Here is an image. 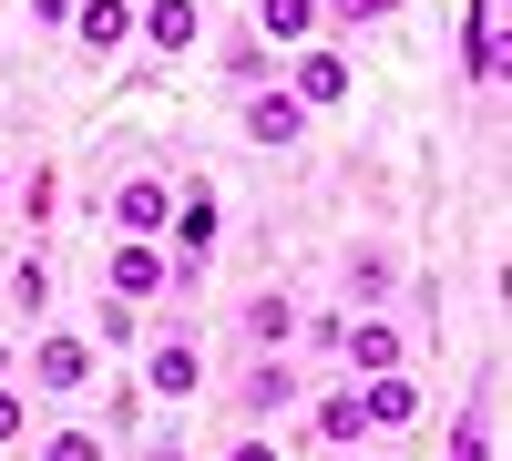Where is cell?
Returning a JSON list of instances; mask_svg holds the SVG:
<instances>
[{
    "label": "cell",
    "mask_w": 512,
    "mask_h": 461,
    "mask_svg": "<svg viewBox=\"0 0 512 461\" xmlns=\"http://www.w3.org/2000/svg\"><path fill=\"white\" fill-rule=\"evenodd\" d=\"M0 195H11V175H0Z\"/></svg>",
    "instance_id": "cell-31"
},
{
    "label": "cell",
    "mask_w": 512,
    "mask_h": 461,
    "mask_svg": "<svg viewBox=\"0 0 512 461\" xmlns=\"http://www.w3.org/2000/svg\"><path fill=\"white\" fill-rule=\"evenodd\" d=\"M11 298H21L31 318H41V308H52V257H21V267H11Z\"/></svg>",
    "instance_id": "cell-21"
},
{
    "label": "cell",
    "mask_w": 512,
    "mask_h": 461,
    "mask_svg": "<svg viewBox=\"0 0 512 461\" xmlns=\"http://www.w3.org/2000/svg\"><path fill=\"white\" fill-rule=\"evenodd\" d=\"M72 41L82 52H123V41H134V11H123V0H72Z\"/></svg>",
    "instance_id": "cell-14"
},
{
    "label": "cell",
    "mask_w": 512,
    "mask_h": 461,
    "mask_svg": "<svg viewBox=\"0 0 512 461\" xmlns=\"http://www.w3.org/2000/svg\"><path fill=\"white\" fill-rule=\"evenodd\" d=\"M31 461H113V431H93V421H52Z\"/></svg>",
    "instance_id": "cell-16"
},
{
    "label": "cell",
    "mask_w": 512,
    "mask_h": 461,
    "mask_svg": "<svg viewBox=\"0 0 512 461\" xmlns=\"http://www.w3.org/2000/svg\"><path fill=\"white\" fill-rule=\"evenodd\" d=\"M451 461H492V421L472 410V421H461V441H451Z\"/></svg>",
    "instance_id": "cell-23"
},
{
    "label": "cell",
    "mask_w": 512,
    "mask_h": 461,
    "mask_svg": "<svg viewBox=\"0 0 512 461\" xmlns=\"http://www.w3.org/2000/svg\"><path fill=\"white\" fill-rule=\"evenodd\" d=\"M164 216H175V185H164V175H123L113 185V236H164Z\"/></svg>",
    "instance_id": "cell-6"
},
{
    "label": "cell",
    "mask_w": 512,
    "mask_h": 461,
    "mask_svg": "<svg viewBox=\"0 0 512 461\" xmlns=\"http://www.w3.org/2000/svg\"><path fill=\"white\" fill-rule=\"evenodd\" d=\"M277 72H287V62H277L256 31H246V41H226V82H236V93H256V82H277Z\"/></svg>",
    "instance_id": "cell-18"
},
{
    "label": "cell",
    "mask_w": 512,
    "mask_h": 461,
    "mask_svg": "<svg viewBox=\"0 0 512 461\" xmlns=\"http://www.w3.org/2000/svg\"><path fill=\"white\" fill-rule=\"evenodd\" d=\"M338 369H349V380H390V369H410V339H400V318H390V308H359V318H338Z\"/></svg>",
    "instance_id": "cell-2"
},
{
    "label": "cell",
    "mask_w": 512,
    "mask_h": 461,
    "mask_svg": "<svg viewBox=\"0 0 512 461\" xmlns=\"http://www.w3.org/2000/svg\"><path fill=\"white\" fill-rule=\"evenodd\" d=\"M21 369L41 380V400H82L93 390V339H82V328H41V339L21 349Z\"/></svg>",
    "instance_id": "cell-3"
},
{
    "label": "cell",
    "mask_w": 512,
    "mask_h": 461,
    "mask_svg": "<svg viewBox=\"0 0 512 461\" xmlns=\"http://www.w3.org/2000/svg\"><path fill=\"white\" fill-rule=\"evenodd\" d=\"M164 287H175L164 246H144V236H113V298H123V308H144V298H164Z\"/></svg>",
    "instance_id": "cell-8"
},
{
    "label": "cell",
    "mask_w": 512,
    "mask_h": 461,
    "mask_svg": "<svg viewBox=\"0 0 512 461\" xmlns=\"http://www.w3.org/2000/svg\"><path fill=\"white\" fill-rule=\"evenodd\" d=\"M164 236H175V257H164V267H175V287H195L205 277V257H216V236H226V205H216V185H175V216H164Z\"/></svg>",
    "instance_id": "cell-1"
},
{
    "label": "cell",
    "mask_w": 512,
    "mask_h": 461,
    "mask_svg": "<svg viewBox=\"0 0 512 461\" xmlns=\"http://www.w3.org/2000/svg\"><path fill=\"white\" fill-rule=\"evenodd\" d=\"M93 339H113V349H134V308H123V298H103V308H93Z\"/></svg>",
    "instance_id": "cell-22"
},
{
    "label": "cell",
    "mask_w": 512,
    "mask_h": 461,
    "mask_svg": "<svg viewBox=\"0 0 512 461\" xmlns=\"http://www.w3.org/2000/svg\"><path fill=\"white\" fill-rule=\"evenodd\" d=\"M11 369H21V349H11V339H0V390H11Z\"/></svg>",
    "instance_id": "cell-29"
},
{
    "label": "cell",
    "mask_w": 512,
    "mask_h": 461,
    "mask_svg": "<svg viewBox=\"0 0 512 461\" xmlns=\"http://www.w3.org/2000/svg\"><path fill=\"white\" fill-rule=\"evenodd\" d=\"M461 72L492 93V72H502V0H472V21H461Z\"/></svg>",
    "instance_id": "cell-13"
},
{
    "label": "cell",
    "mask_w": 512,
    "mask_h": 461,
    "mask_svg": "<svg viewBox=\"0 0 512 461\" xmlns=\"http://www.w3.org/2000/svg\"><path fill=\"white\" fill-rule=\"evenodd\" d=\"M21 431H31V400H21V390H0V451H11Z\"/></svg>",
    "instance_id": "cell-26"
},
{
    "label": "cell",
    "mask_w": 512,
    "mask_h": 461,
    "mask_svg": "<svg viewBox=\"0 0 512 461\" xmlns=\"http://www.w3.org/2000/svg\"><path fill=\"white\" fill-rule=\"evenodd\" d=\"M144 461H185V441H144Z\"/></svg>",
    "instance_id": "cell-27"
},
{
    "label": "cell",
    "mask_w": 512,
    "mask_h": 461,
    "mask_svg": "<svg viewBox=\"0 0 512 461\" xmlns=\"http://www.w3.org/2000/svg\"><path fill=\"white\" fill-rule=\"evenodd\" d=\"M216 461H287V451H277V441H267V431H236V441H226V451H216Z\"/></svg>",
    "instance_id": "cell-24"
},
{
    "label": "cell",
    "mask_w": 512,
    "mask_h": 461,
    "mask_svg": "<svg viewBox=\"0 0 512 461\" xmlns=\"http://www.w3.org/2000/svg\"><path fill=\"white\" fill-rule=\"evenodd\" d=\"M144 390H154V400H195V390H205V349L185 339V328H164V339L144 349Z\"/></svg>",
    "instance_id": "cell-4"
},
{
    "label": "cell",
    "mask_w": 512,
    "mask_h": 461,
    "mask_svg": "<svg viewBox=\"0 0 512 461\" xmlns=\"http://www.w3.org/2000/svg\"><path fill=\"white\" fill-rule=\"evenodd\" d=\"M236 123H246V144H297L308 134V103H297L287 82H256V93L236 103Z\"/></svg>",
    "instance_id": "cell-5"
},
{
    "label": "cell",
    "mask_w": 512,
    "mask_h": 461,
    "mask_svg": "<svg viewBox=\"0 0 512 461\" xmlns=\"http://www.w3.org/2000/svg\"><path fill=\"white\" fill-rule=\"evenodd\" d=\"M287 93L308 103V113H328V103H349V62H338L328 41H308V52H297V72H287Z\"/></svg>",
    "instance_id": "cell-11"
},
{
    "label": "cell",
    "mask_w": 512,
    "mask_h": 461,
    "mask_svg": "<svg viewBox=\"0 0 512 461\" xmlns=\"http://www.w3.org/2000/svg\"><path fill=\"white\" fill-rule=\"evenodd\" d=\"M195 31H205V0H144V41L154 52H195Z\"/></svg>",
    "instance_id": "cell-15"
},
{
    "label": "cell",
    "mask_w": 512,
    "mask_h": 461,
    "mask_svg": "<svg viewBox=\"0 0 512 461\" xmlns=\"http://www.w3.org/2000/svg\"><path fill=\"white\" fill-rule=\"evenodd\" d=\"M328 11H338V21H400L410 0H328Z\"/></svg>",
    "instance_id": "cell-25"
},
{
    "label": "cell",
    "mask_w": 512,
    "mask_h": 461,
    "mask_svg": "<svg viewBox=\"0 0 512 461\" xmlns=\"http://www.w3.org/2000/svg\"><path fill=\"white\" fill-rule=\"evenodd\" d=\"M308 400V380H297L287 359H246V380H236V410L246 421H277V410H297Z\"/></svg>",
    "instance_id": "cell-9"
},
{
    "label": "cell",
    "mask_w": 512,
    "mask_h": 461,
    "mask_svg": "<svg viewBox=\"0 0 512 461\" xmlns=\"http://www.w3.org/2000/svg\"><path fill=\"white\" fill-rule=\"evenodd\" d=\"M359 461H390V451H359Z\"/></svg>",
    "instance_id": "cell-30"
},
{
    "label": "cell",
    "mask_w": 512,
    "mask_h": 461,
    "mask_svg": "<svg viewBox=\"0 0 512 461\" xmlns=\"http://www.w3.org/2000/svg\"><path fill=\"white\" fill-rule=\"evenodd\" d=\"M52 195H62V175H52V164H41V175H21L11 216H21V226H52Z\"/></svg>",
    "instance_id": "cell-20"
},
{
    "label": "cell",
    "mask_w": 512,
    "mask_h": 461,
    "mask_svg": "<svg viewBox=\"0 0 512 461\" xmlns=\"http://www.w3.org/2000/svg\"><path fill=\"white\" fill-rule=\"evenodd\" d=\"M31 11H41V21H72V0H31Z\"/></svg>",
    "instance_id": "cell-28"
},
{
    "label": "cell",
    "mask_w": 512,
    "mask_h": 461,
    "mask_svg": "<svg viewBox=\"0 0 512 461\" xmlns=\"http://www.w3.org/2000/svg\"><path fill=\"white\" fill-rule=\"evenodd\" d=\"M349 298H359V308H390V257H379V246L349 257Z\"/></svg>",
    "instance_id": "cell-19"
},
{
    "label": "cell",
    "mask_w": 512,
    "mask_h": 461,
    "mask_svg": "<svg viewBox=\"0 0 512 461\" xmlns=\"http://www.w3.org/2000/svg\"><path fill=\"white\" fill-rule=\"evenodd\" d=\"M308 421H318V441H338V451H369V421H359V390H328V400L308 410Z\"/></svg>",
    "instance_id": "cell-17"
},
{
    "label": "cell",
    "mask_w": 512,
    "mask_h": 461,
    "mask_svg": "<svg viewBox=\"0 0 512 461\" xmlns=\"http://www.w3.org/2000/svg\"><path fill=\"white\" fill-rule=\"evenodd\" d=\"M349 390H359L369 441H390V431H410V421H420V380H410V369H390V380H349Z\"/></svg>",
    "instance_id": "cell-7"
},
{
    "label": "cell",
    "mask_w": 512,
    "mask_h": 461,
    "mask_svg": "<svg viewBox=\"0 0 512 461\" xmlns=\"http://www.w3.org/2000/svg\"><path fill=\"white\" fill-rule=\"evenodd\" d=\"M246 349L256 359H287L297 349V298H287V287H256V298H246Z\"/></svg>",
    "instance_id": "cell-10"
},
{
    "label": "cell",
    "mask_w": 512,
    "mask_h": 461,
    "mask_svg": "<svg viewBox=\"0 0 512 461\" xmlns=\"http://www.w3.org/2000/svg\"><path fill=\"white\" fill-rule=\"evenodd\" d=\"M256 41L287 62V52H308L318 41V0H256Z\"/></svg>",
    "instance_id": "cell-12"
}]
</instances>
